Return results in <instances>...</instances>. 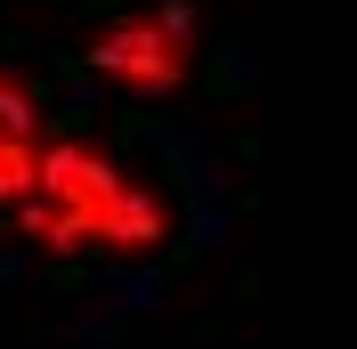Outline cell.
<instances>
[{"mask_svg": "<svg viewBox=\"0 0 357 349\" xmlns=\"http://www.w3.org/2000/svg\"><path fill=\"white\" fill-rule=\"evenodd\" d=\"M17 228L41 252H155L171 236V211L106 147L57 138V147H41V179L17 203Z\"/></svg>", "mask_w": 357, "mask_h": 349, "instance_id": "cell-1", "label": "cell"}, {"mask_svg": "<svg viewBox=\"0 0 357 349\" xmlns=\"http://www.w3.org/2000/svg\"><path fill=\"white\" fill-rule=\"evenodd\" d=\"M195 17L178 8V0H162V8H138V17L106 24L98 41H89V66H98V82L130 89V98H171L178 82H187V66H195Z\"/></svg>", "mask_w": 357, "mask_h": 349, "instance_id": "cell-2", "label": "cell"}, {"mask_svg": "<svg viewBox=\"0 0 357 349\" xmlns=\"http://www.w3.org/2000/svg\"><path fill=\"white\" fill-rule=\"evenodd\" d=\"M41 179V138L33 131H0V211H17Z\"/></svg>", "mask_w": 357, "mask_h": 349, "instance_id": "cell-3", "label": "cell"}]
</instances>
